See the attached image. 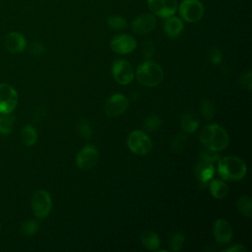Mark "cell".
I'll return each mask as SVG.
<instances>
[{"label": "cell", "mask_w": 252, "mask_h": 252, "mask_svg": "<svg viewBox=\"0 0 252 252\" xmlns=\"http://www.w3.org/2000/svg\"><path fill=\"white\" fill-rule=\"evenodd\" d=\"M128 105H129L128 98L124 94L120 93H116V94H113L106 100L104 104V111L106 115L110 117H115L124 113L128 108Z\"/></svg>", "instance_id": "obj_11"}, {"label": "cell", "mask_w": 252, "mask_h": 252, "mask_svg": "<svg viewBox=\"0 0 252 252\" xmlns=\"http://www.w3.org/2000/svg\"><path fill=\"white\" fill-rule=\"evenodd\" d=\"M239 84L242 88L247 89L248 91L252 90V72L250 70L241 75L239 79Z\"/></svg>", "instance_id": "obj_33"}, {"label": "cell", "mask_w": 252, "mask_h": 252, "mask_svg": "<svg viewBox=\"0 0 252 252\" xmlns=\"http://www.w3.org/2000/svg\"><path fill=\"white\" fill-rule=\"evenodd\" d=\"M15 125V116L12 112L1 113L0 115V134L8 136L13 132Z\"/></svg>", "instance_id": "obj_21"}, {"label": "cell", "mask_w": 252, "mask_h": 252, "mask_svg": "<svg viewBox=\"0 0 252 252\" xmlns=\"http://www.w3.org/2000/svg\"><path fill=\"white\" fill-rule=\"evenodd\" d=\"M98 160V150L94 145L84 146L76 157V165L82 170L93 168Z\"/></svg>", "instance_id": "obj_7"}, {"label": "cell", "mask_w": 252, "mask_h": 252, "mask_svg": "<svg viewBox=\"0 0 252 252\" xmlns=\"http://www.w3.org/2000/svg\"><path fill=\"white\" fill-rule=\"evenodd\" d=\"M213 234L219 245H226L232 239V228L225 219H218L213 226Z\"/></svg>", "instance_id": "obj_12"}, {"label": "cell", "mask_w": 252, "mask_h": 252, "mask_svg": "<svg viewBox=\"0 0 252 252\" xmlns=\"http://www.w3.org/2000/svg\"><path fill=\"white\" fill-rule=\"evenodd\" d=\"M4 44L10 53H21L27 47L25 36L18 32H9L4 40Z\"/></svg>", "instance_id": "obj_15"}, {"label": "cell", "mask_w": 252, "mask_h": 252, "mask_svg": "<svg viewBox=\"0 0 252 252\" xmlns=\"http://www.w3.org/2000/svg\"><path fill=\"white\" fill-rule=\"evenodd\" d=\"M127 146L136 155L144 156L151 152L153 143L151 138L142 130L132 131L127 138Z\"/></svg>", "instance_id": "obj_4"}, {"label": "cell", "mask_w": 252, "mask_h": 252, "mask_svg": "<svg viewBox=\"0 0 252 252\" xmlns=\"http://www.w3.org/2000/svg\"><path fill=\"white\" fill-rule=\"evenodd\" d=\"M111 73L114 80L120 85H128L134 79L133 67L125 59L115 60L112 64Z\"/></svg>", "instance_id": "obj_8"}, {"label": "cell", "mask_w": 252, "mask_h": 252, "mask_svg": "<svg viewBox=\"0 0 252 252\" xmlns=\"http://www.w3.org/2000/svg\"><path fill=\"white\" fill-rule=\"evenodd\" d=\"M77 129H78V132L80 134V136L85 139V140H90L92 138V135H93V130H92V127H91V124L90 122L85 119V118H81L78 122V125H77Z\"/></svg>", "instance_id": "obj_26"}, {"label": "cell", "mask_w": 252, "mask_h": 252, "mask_svg": "<svg viewBox=\"0 0 252 252\" xmlns=\"http://www.w3.org/2000/svg\"><path fill=\"white\" fill-rule=\"evenodd\" d=\"M155 53V48L152 40H147L143 47V54L146 59H150Z\"/></svg>", "instance_id": "obj_35"}, {"label": "cell", "mask_w": 252, "mask_h": 252, "mask_svg": "<svg viewBox=\"0 0 252 252\" xmlns=\"http://www.w3.org/2000/svg\"><path fill=\"white\" fill-rule=\"evenodd\" d=\"M20 229L24 235L30 236V235H32L35 232H37V230L39 229V224L34 220H28L22 223Z\"/></svg>", "instance_id": "obj_28"}, {"label": "cell", "mask_w": 252, "mask_h": 252, "mask_svg": "<svg viewBox=\"0 0 252 252\" xmlns=\"http://www.w3.org/2000/svg\"><path fill=\"white\" fill-rule=\"evenodd\" d=\"M0 231H1V225H0Z\"/></svg>", "instance_id": "obj_37"}, {"label": "cell", "mask_w": 252, "mask_h": 252, "mask_svg": "<svg viewBox=\"0 0 252 252\" xmlns=\"http://www.w3.org/2000/svg\"><path fill=\"white\" fill-rule=\"evenodd\" d=\"M184 30V24L181 19L177 17H168L164 23V32L170 38L178 37Z\"/></svg>", "instance_id": "obj_16"}, {"label": "cell", "mask_w": 252, "mask_h": 252, "mask_svg": "<svg viewBox=\"0 0 252 252\" xmlns=\"http://www.w3.org/2000/svg\"><path fill=\"white\" fill-rule=\"evenodd\" d=\"M207 56L209 61L214 65H219L222 61V53L218 47H211L207 52Z\"/></svg>", "instance_id": "obj_31"}, {"label": "cell", "mask_w": 252, "mask_h": 252, "mask_svg": "<svg viewBox=\"0 0 252 252\" xmlns=\"http://www.w3.org/2000/svg\"><path fill=\"white\" fill-rule=\"evenodd\" d=\"M201 144L210 150L220 152L224 150L229 143L227 132L219 124H209L200 133Z\"/></svg>", "instance_id": "obj_1"}, {"label": "cell", "mask_w": 252, "mask_h": 252, "mask_svg": "<svg viewBox=\"0 0 252 252\" xmlns=\"http://www.w3.org/2000/svg\"><path fill=\"white\" fill-rule=\"evenodd\" d=\"M161 125V118L158 114H151L144 120V129L147 132H155Z\"/></svg>", "instance_id": "obj_25"}, {"label": "cell", "mask_w": 252, "mask_h": 252, "mask_svg": "<svg viewBox=\"0 0 252 252\" xmlns=\"http://www.w3.org/2000/svg\"><path fill=\"white\" fill-rule=\"evenodd\" d=\"M18 103L17 91L8 84H0V113L12 112Z\"/></svg>", "instance_id": "obj_9"}, {"label": "cell", "mask_w": 252, "mask_h": 252, "mask_svg": "<svg viewBox=\"0 0 252 252\" xmlns=\"http://www.w3.org/2000/svg\"><path fill=\"white\" fill-rule=\"evenodd\" d=\"M200 156H201V159L209 161V162H212V163L218 162L220 159V157L218 154V152L210 150L208 148H205L204 150H202Z\"/></svg>", "instance_id": "obj_32"}, {"label": "cell", "mask_w": 252, "mask_h": 252, "mask_svg": "<svg viewBox=\"0 0 252 252\" xmlns=\"http://www.w3.org/2000/svg\"><path fill=\"white\" fill-rule=\"evenodd\" d=\"M219 175L226 181H238L247 172L246 163L238 157L227 156L218 161Z\"/></svg>", "instance_id": "obj_2"}, {"label": "cell", "mask_w": 252, "mask_h": 252, "mask_svg": "<svg viewBox=\"0 0 252 252\" xmlns=\"http://www.w3.org/2000/svg\"><path fill=\"white\" fill-rule=\"evenodd\" d=\"M180 127L184 133L192 134L199 127V119L194 112L187 111L181 115Z\"/></svg>", "instance_id": "obj_18"}, {"label": "cell", "mask_w": 252, "mask_h": 252, "mask_svg": "<svg viewBox=\"0 0 252 252\" xmlns=\"http://www.w3.org/2000/svg\"><path fill=\"white\" fill-rule=\"evenodd\" d=\"M46 51V47L40 42H33L30 45V53L35 56L42 55Z\"/></svg>", "instance_id": "obj_34"}, {"label": "cell", "mask_w": 252, "mask_h": 252, "mask_svg": "<svg viewBox=\"0 0 252 252\" xmlns=\"http://www.w3.org/2000/svg\"><path fill=\"white\" fill-rule=\"evenodd\" d=\"M236 208L241 215L250 218L252 215V200H251V198L247 195L239 197L236 201Z\"/></svg>", "instance_id": "obj_23"}, {"label": "cell", "mask_w": 252, "mask_h": 252, "mask_svg": "<svg viewBox=\"0 0 252 252\" xmlns=\"http://www.w3.org/2000/svg\"><path fill=\"white\" fill-rule=\"evenodd\" d=\"M107 26L112 30H123L127 26L126 20L118 15L107 18Z\"/></svg>", "instance_id": "obj_29"}, {"label": "cell", "mask_w": 252, "mask_h": 252, "mask_svg": "<svg viewBox=\"0 0 252 252\" xmlns=\"http://www.w3.org/2000/svg\"><path fill=\"white\" fill-rule=\"evenodd\" d=\"M156 17L153 14H142L132 22V31L138 34H147L156 27Z\"/></svg>", "instance_id": "obj_14"}, {"label": "cell", "mask_w": 252, "mask_h": 252, "mask_svg": "<svg viewBox=\"0 0 252 252\" xmlns=\"http://www.w3.org/2000/svg\"><path fill=\"white\" fill-rule=\"evenodd\" d=\"M51 207V197L46 190L40 189L33 194L32 198V210L37 219H45L50 214Z\"/></svg>", "instance_id": "obj_6"}, {"label": "cell", "mask_w": 252, "mask_h": 252, "mask_svg": "<svg viewBox=\"0 0 252 252\" xmlns=\"http://www.w3.org/2000/svg\"><path fill=\"white\" fill-rule=\"evenodd\" d=\"M136 77L140 84L152 88L161 83L163 79V71L159 65L149 60L138 66Z\"/></svg>", "instance_id": "obj_3"}, {"label": "cell", "mask_w": 252, "mask_h": 252, "mask_svg": "<svg viewBox=\"0 0 252 252\" xmlns=\"http://www.w3.org/2000/svg\"><path fill=\"white\" fill-rule=\"evenodd\" d=\"M148 7L154 15L166 19L175 14L178 3L177 0H148Z\"/></svg>", "instance_id": "obj_10"}, {"label": "cell", "mask_w": 252, "mask_h": 252, "mask_svg": "<svg viewBox=\"0 0 252 252\" xmlns=\"http://www.w3.org/2000/svg\"><path fill=\"white\" fill-rule=\"evenodd\" d=\"M187 143V137L184 134H177L173 137L170 143V147L174 152H180L183 150Z\"/></svg>", "instance_id": "obj_30"}, {"label": "cell", "mask_w": 252, "mask_h": 252, "mask_svg": "<svg viewBox=\"0 0 252 252\" xmlns=\"http://www.w3.org/2000/svg\"><path fill=\"white\" fill-rule=\"evenodd\" d=\"M110 47L115 53L128 54L137 47V42L129 34H118L111 39Z\"/></svg>", "instance_id": "obj_13"}, {"label": "cell", "mask_w": 252, "mask_h": 252, "mask_svg": "<svg viewBox=\"0 0 252 252\" xmlns=\"http://www.w3.org/2000/svg\"><path fill=\"white\" fill-rule=\"evenodd\" d=\"M195 175L203 183L210 181L215 175L213 163L201 159L195 166Z\"/></svg>", "instance_id": "obj_17"}, {"label": "cell", "mask_w": 252, "mask_h": 252, "mask_svg": "<svg viewBox=\"0 0 252 252\" xmlns=\"http://www.w3.org/2000/svg\"><path fill=\"white\" fill-rule=\"evenodd\" d=\"M246 250H247V248L244 245L238 243V244H234L230 247H227V248L223 249L222 251H225V252H242V251H246Z\"/></svg>", "instance_id": "obj_36"}, {"label": "cell", "mask_w": 252, "mask_h": 252, "mask_svg": "<svg viewBox=\"0 0 252 252\" xmlns=\"http://www.w3.org/2000/svg\"><path fill=\"white\" fill-rule=\"evenodd\" d=\"M200 109H201L202 116L207 120L212 119L216 113V105L214 101L209 98H204L201 100Z\"/></svg>", "instance_id": "obj_24"}, {"label": "cell", "mask_w": 252, "mask_h": 252, "mask_svg": "<svg viewBox=\"0 0 252 252\" xmlns=\"http://www.w3.org/2000/svg\"><path fill=\"white\" fill-rule=\"evenodd\" d=\"M141 241L143 246L149 250H158L160 246V239L153 230H145L141 235Z\"/></svg>", "instance_id": "obj_20"}, {"label": "cell", "mask_w": 252, "mask_h": 252, "mask_svg": "<svg viewBox=\"0 0 252 252\" xmlns=\"http://www.w3.org/2000/svg\"><path fill=\"white\" fill-rule=\"evenodd\" d=\"M21 140L25 146L31 147L35 144L37 140L36 130L32 125H26L21 133Z\"/></svg>", "instance_id": "obj_22"}, {"label": "cell", "mask_w": 252, "mask_h": 252, "mask_svg": "<svg viewBox=\"0 0 252 252\" xmlns=\"http://www.w3.org/2000/svg\"><path fill=\"white\" fill-rule=\"evenodd\" d=\"M210 181L211 182L209 183V189L213 197H215L216 199H223L227 196L229 189L224 181L220 179H211Z\"/></svg>", "instance_id": "obj_19"}, {"label": "cell", "mask_w": 252, "mask_h": 252, "mask_svg": "<svg viewBox=\"0 0 252 252\" xmlns=\"http://www.w3.org/2000/svg\"><path fill=\"white\" fill-rule=\"evenodd\" d=\"M184 240H185V237L182 233H180V232L172 233L169 237V240H168L169 249L171 251H174V252L179 251L183 246Z\"/></svg>", "instance_id": "obj_27"}, {"label": "cell", "mask_w": 252, "mask_h": 252, "mask_svg": "<svg viewBox=\"0 0 252 252\" xmlns=\"http://www.w3.org/2000/svg\"><path fill=\"white\" fill-rule=\"evenodd\" d=\"M181 19L188 23H195L204 16V6L199 0H183L177 7Z\"/></svg>", "instance_id": "obj_5"}]
</instances>
